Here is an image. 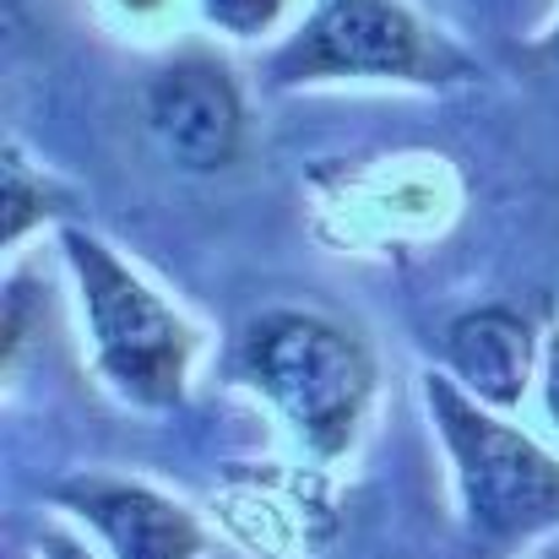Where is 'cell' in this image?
<instances>
[{"mask_svg":"<svg viewBox=\"0 0 559 559\" xmlns=\"http://www.w3.org/2000/svg\"><path fill=\"white\" fill-rule=\"evenodd\" d=\"M272 93L310 87H418L445 93L484 66L418 0H310L261 66Z\"/></svg>","mask_w":559,"mask_h":559,"instance_id":"obj_1","label":"cell"},{"mask_svg":"<svg viewBox=\"0 0 559 559\" xmlns=\"http://www.w3.org/2000/svg\"><path fill=\"white\" fill-rule=\"evenodd\" d=\"M429 424L445 445L462 533L478 555H511L559 527V456L544 451L511 413L478 402L445 370L418 380Z\"/></svg>","mask_w":559,"mask_h":559,"instance_id":"obj_2","label":"cell"},{"mask_svg":"<svg viewBox=\"0 0 559 559\" xmlns=\"http://www.w3.org/2000/svg\"><path fill=\"white\" fill-rule=\"evenodd\" d=\"M234 374L283 413L316 462H337L359 445L374 359L354 326L321 310H261L234 343Z\"/></svg>","mask_w":559,"mask_h":559,"instance_id":"obj_3","label":"cell"},{"mask_svg":"<svg viewBox=\"0 0 559 559\" xmlns=\"http://www.w3.org/2000/svg\"><path fill=\"white\" fill-rule=\"evenodd\" d=\"M60 255L76 283L82 326L93 365L115 396L147 413H169L186 402L190 365H195V326L93 228L60 223Z\"/></svg>","mask_w":559,"mask_h":559,"instance_id":"obj_4","label":"cell"},{"mask_svg":"<svg viewBox=\"0 0 559 559\" xmlns=\"http://www.w3.org/2000/svg\"><path fill=\"white\" fill-rule=\"evenodd\" d=\"M142 120H147L153 147L169 158V169L195 175V180L228 175L250 142V109H245L239 71L212 44L175 49L147 76Z\"/></svg>","mask_w":559,"mask_h":559,"instance_id":"obj_5","label":"cell"},{"mask_svg":"<svg viewBox=\"0 0 559 559\" xmlns=\"http://www.w3.org/2000/svg\"><path fill=\"white\" fill-rule=\"evenodd\" d=\"M49 500L76 516L109 559H201L206 555V527L201 516L180 506L175 495L142 484V478H115V473H76L49 484Z\"/></svg>","mask_w":559,"mask_h":559,"instance_id":"obj_6","label":"cell"},{"mask_svg":"<svg viewBox=\"0 0 559 559\" xmlns=\"http://www.w3.org/2000/svg\"><path fill=\"white\" fill-rule=\"evenodd\" d=\"M538 365H544V337L511 305H473L451 316L440 332V370L500 413L522 407Z\"/></svg>","mask_w":559,"mask_h":559,"instance_id":"obj_7","label":"cell"},{"mask_svg":"<svg viewBox=\"0 0 559 559\" xmlns=\"http://www.w3.org/2000/svg\"><path fill=\"white\" fill-rule=\"evenodd\" d=\"M71 212V190H60L44 169H33L22 158V147H5V250H16L27 239V228L60 223Z\"/></svg>","mask_w":559,"mask_h":559,"instance_id":"obj_8","label":"cell"},{"mask_svg":"<svg viewBox=\"0 0 559 559\" xmlns=\"http://www.w3.org/2000/svg\"><path fill=\"white\" fill-rule=\"evenodd\" d=\"M294 5L299 0H195V16L228 44H261L294 27Z\"/></svg>","mask_w":559,"mask_h":559,"instance_id":"obj_9","label":"cell"},{"mask_svg":"<svg viewBox=\"0 0 559 559\" xmlns=\"http://www.w3.org/2000/svg\"><path fill=\"white\" fill-rule=\"evenodd\" d=\"M538 391H544V413L559 429V321H549L544 332V365H538Z\"/></svg>","mask_w":559,"mask_h":559,"instance_id":"obj_10","label":"cell"},{"mask_svg":"<svg viewBox=\"0 0 559 559\" xmlns=\"http://www.w3.org/2000/svg\"><path fill=\"white\" fill-rule=\"evenodd\" d=\"M38 559H104V555H93L76 533H66V527H44L38 533Z\"/></svg>","mask_w":559,"mask_h":559,"instance_id":"obj_11","label":"cell"},{"mask_svg":"<svg viewBox=\"0 0 559 559\" xmlns=\"http://www.w3.org/2000/svg\"><path fill=\"white\" fill-rule=\"evenodd\" d=\"M527 60H533V66H544V71L559 82V16H555V27H549V33H538V38L527 44Z\"/></svg>","mask_w":559,"mask_h":559,"instance_id":"obj_12","label":"cell"}]
</instances>
